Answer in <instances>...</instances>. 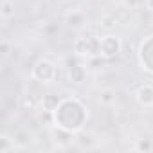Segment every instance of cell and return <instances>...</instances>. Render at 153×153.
Wrapping results in <instances>:
<instances>
[{"label":"cell","instance_id":"obj_10","mask_svg":"<svg viewBox=\"0 0 153 153\" xmlns=\"http://www.w3.org/2000/svg\"><path fill=\"white\" fill-rule=\"evenodd\" d=\"M13 13H15V2H11V0H2V9H0L2 18H9Z\"/></svg>","mask_w":153,"mask_h":153},{"label":"cell","instance_id":"obj_14","mask_svg":"<svg viewBox=\"0 0 153 153\" xmlns=\"http://www.w3.org/2000/svg\"><path fill=\"white\" fill-rule=\"evenodd\" d=\"M114 99H115V92L114 90H103L101 92V103L106 105V103H112Z\"/></svg>","mask_w":153,"mask_h":153},{"label":"cell","instance_id":"obj_1","mask_svg":"<svg viewBox=\"0 0 153 153\" xmlns=\"http://www.w3.org/2000/svg\"><path fill=\"white\" fill-rule=\"evenodd\" d=\"M74 51L78 52L79 56H101V40L90 36V38H79L78 42L74 43Z\"/></svg>","mask_w":153,"mask_h":153},{"label":"cell","instance_id":"obj_15","mask_svg":"<svg viewBox=\"0 0 153 153\" xmlns=\"http://www.w3.org/2000/svg\"><path fill=\"white\" fill-rule=\"evenodd\" d=\"M22 108H31V110H34V108H36V99H34L33 96H24Z\"/></svg>","mask_w":153,"mask_h":153},{"label":"cell","instance_id":"obj_11","mask_svg":"<svg viewBox=\"0 0 153 153\" xmlns=\"http://www.w3.org/2000/svg\"><path fill=\"white\" fill-rule=\"evenodd\" d=\"M117 24V18H115V15H105L103 18H101V27H105V29H112L114 25Z\"/></svg>","mask_w":153,"mask_h":153},{"label":"cell","instance_id":"obj_9","mask_svg":"<svg viewBox=\"0 0 153 153\" xmlns=\"http://www.w3.org/2000/svg\"><path fill=\"white\" fill-rule=\"evenodd\" d=\"M11 149H15V140L9 139L7 135H2V139H0V153H9Z\"/></svg>","mask_w":153,"mask_h":153},{"label":"cell","instance_id":"obj_7","mask_svg":"<svg viewBox=\"0 0 153 153\" xmlns=\"http://www.w3.org/2000/svg\"><path fill=\"white\" fill-rule=\"evenodd\" d=\"M68 76H70V79L72 81H76V83H81L83 79H85V76H87V70H85V67H81V65H70L68 67Z\"/></svg>","mask_w":153,"mask_h":153},{"label":"cell","instance_id":"obj_18","mask_svg":"<svg viewBox=\"0 0 153 153\" xmlns=\"http://www.w3.org/2000/svg\"><path fill=\"white\" fill-rule=\"evenodd\" d=\"M124 6L130 7V9H133V7L139 6V0H124Z\"/></svg>","mask_w":153,"mask_h":153},{"label":"cell","instance_id":"obj_3","mask_svg":"<svg viewBox=\"0 0 153 153\" xmlns=\"http://www.w3.org/2000/svg\"><path fill=\"white\" fill-rule=\"evenodd\" d=\"M121 52V40L117 36H105L101 40V56L114 58Z\"/></svg>","mask_w":153,"mask_h":153},{"label":"cell","instance_id":"obj_13","mask_svg":"<svg viewBox=\"0 0 153 153\" xmlns=\"http://www.w3.org/2000/svg\"><path fill=\"white\" fill-rule=\"evenodd\" d=\"M137 149H140V151H151L153 149V142L149 139H140L137 142Z\"/></svg>","mask_w":153,"mask_h":153},{"label":"cell","instance_id":"obj_16","mask_svg":"<svg viewBox=\"0 0 153 153\" xmlns=\"http://www.w3.org/2000/svg\"><path fill=\"white\" fill-rule=\"evenodd\" d=\"M68 22H70V25H81V24L85 22V16H83L81 13H78V15H74V16L70 15V16H68Z\"/></svg>","mask_w":153,"mask_h":153},{"label":"cell","instance_id":"obj_8","mask_svg":"<svg viewBox=\"0 0 153 153\" xmlns=\"http://www.w3.org/2000/svg\"><path fill=\"white\" fill-rule=\"evenodd\" d=\"M42 106L43 108H47V110H52V112H56L58 110V106L61 105V99L58 97V96H54V94H47V96H43L42 97Z\"/></svg>","mask_w":153,"mask_h":153},{"label":"cell","instance_id":"obj_4","mask_svg":"<svg viewBox=\"0 0 153 153\" xmlns=\"http://www.w3.org/2000/svg\"><path fill=\"white\" fill-rule=\"evenodd\" d=\"M137 99L142 106H153V87L151 85H142L137 90Z\"/></svg>","mask_w":153,"mask_h":153},{"label":"cell","instance_id":"obj_5","mask_svg":"<svg viewBox=\"0 0 153 153\" xmlns=\"http://www.w3.org/2000/svg\"><path fill=\"white\" fill-rule=\"evenodd\" d=\"M36 121H38L40 124H43V126H51V124L56 123V112L47 110V108L42 106V108L36 112Z\"/></svg>","mask_w":153,"mask_h":153},{"label":"cell","instance_id":"obj_2","mask_svg":"<svg viewBox=\"0 0 153 153\" xmlns=\"http://www.w3.org/2000/svg\"><path fill=\"white\" fill-rule=\"evenodd\" d=\"M33 76H34L38 81L47 83V81L58 78V70H56V67H54L51 61H47V59H40V61L34 65V68H33Z\"/></svg>","mask_w":153,"mask_h":153},{"label":"cell","instance_id":"obj_19","mask_svg":"<svg viewBox=\"0 0 153 153\" xmlns=\"http://www.w3.org/2000/svg\"><path fill=\"white\" fill-rule=\"evenodd\" d=\"M148 7H149V9H153V0H148Z\"/></svg>","mask_w":153,"mask_h":153},{"label":"cell","instance_id":"obj_17","mask_svg":"<svg viewBox=\"0 0 153 153\" xmlns=\"http://www.w3.org/2000/svg\"><path fill=\"white\" fill-rule=\"evenodd\" d=\"M79 142H81V144H87V146H90V144H92V137H90V135H85V133H81V135H79Z\"/></svg>","mask_w":153,"mask_h":153},{"label":"cell","instance_id":"obj_6","mask_svg":"<svg viewBox=\"0 0 153 153\" xmlns=\"http://www.w3.org/2000/svg\"><path fill=\"white\" fill-rule=\"evenodd\" d=\"M52 135L56 137L54 140L58 142V146H67V144L72 140V131L67 130V128H63V126H58V128L52 131Z\"/></svg>","mask_w":153,"mask_h":153},{"label":"cell","instance_id":"obj_12","mask_svg":"<svg viewBox=\"0 0 153 153\" xmlns=\"http://www.w3.org/2000/svg\"><path fill=\"white\" fill-rule=\"evenodd\" d=\"M13 140H15V144H18V146H25V144L29 142V135H25L24 131H18V133H15Z\"/></svg>","mask_w":153,"mask_h":153}]
</instances>
